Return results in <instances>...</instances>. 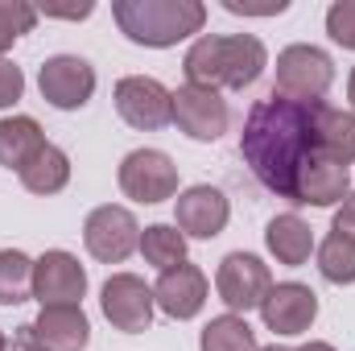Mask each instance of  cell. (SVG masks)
<instances>
[{"mask_svg":"<svg viewBox=\"0 0 355 351\" xmlns=\"http://www.w3.org/2000/svg\"><path fill=\"white\" fill-rule=\"evenodd\" d=\"M112 17L132 46L170 50L190 33H202L207 4L202 0H116Z\"/></svg>","mask_w":355,"mask_h":351,"instance_id":"3957f363","label":"cell"},{"mask_svg":"<svg viewBox=\"0 0 355 351\" xmlns=\"http://www.w3.org/2000/svg\"><path fill=\"white\" fill-rule=\"evenodd\" d=\"M25 95V75L21 67H12L8 58H0V108H12Z\"/></svg>","mask_w":355,"mask_h":351,"instance_id":"83f0119b","label":"cell"},{"mask_svg":"<svg viewBox=\"0 0 355 351\" xmlns=\"http://www.w3.org/2000/svg\"><path fill=\"white\" fill-rule=\"evenodd\" d=\"M297 351H335L331 343H318V339H310V343H302Z\"/></svg>","mask_w":355,"mask_h":351,"instance_id":"d6a6232c","label":"cell"},{"mask_svg":"<svg viewBox=\"0 0 355 351\" xmlns=\"http://www.w3.org/2000/svg\"><path fill=\"white\" fill-rule=\"evenodd\" d=\"M318 273L331 285H355V240L347 236H327L318 244Z\"/></svg>","mask_w":355,"mask_h":351,"instance_id":"d4e9b609","label":"cell"},{"mask_svg":"<svg viewBox=\"0 0 355 351\" xmlns=\"http://www.w3.org/2000/svg\"><path fill=\"white\" fill-rule=\"evenodd\" d=\"M261 351H293V348H281V343H272V348H261Z\"/></svg>","mask_w":355,"mask_h":351,"instance_id":"e575fe53","label":"cell"},{"mask_svg":"<svg viewBox=\"0 0 355 351\" xmlns=\"http://www.w3.org/2000/svg\"><path fill=\"white\" fill-rule=\"evenodd\" d=\"M33 298V261L17 248H0V306H21Z\"/></svg>","mask_w":355,"mask_h":351,"instance_id":"cb8c5ba5","label":"cell"},{"mask_svg":"<svg viewBox=\"0 0 355 351\" xmlns=\"http://www.w3.org/2000/svg\"><path fill=\"white\" fill-rule=\"evenodd\" d=\"M37 25V8L25 0H0V58L4 50H12V42H21L25 33H33Z\"/></svg>","mask_w":355,"mask_h":351,"instance_id":"484cf974","label":"cell"},{"mask_svg":"<svg viewBox=\"0 0 355 351\" xmlns=\"http://www.w3.org/2000/svg\"><path fill=\"white\" fill-rule=\"evenodd\" d=\"M232 219V203L219 186H190L174 198V228L194 240H215Z\"/></svg>","mask_w":355,"mask_h":351,"instance_id":"4fadbf2b","label":"cell"},{"mask_svg":"<svg viewBox=\"0 0 355 351\" xmlns=\"http://www.w3.org/2000/svg\"><path fill=\"white\" fill-rule=\"evenodd\" d=\"M347 99H352V108H355V71H352V79H347Z\"/></svg>","mask_w":355,"mask_h":351,"instance_id":"836d02e7","label":"cell"},{"mask_svg":"<svg viewBox=\"0 0 355 351\" xmlns=\"http://www.w3.org/2000/svg\"><path fill=\"white\" fill-rule=\"evenodd\" d=\"M335 83V62L318 46H285L277 54V83L272 91L285 99H322Z\"/></svg>","mask_w":355,"mask_h":351,"instance_id":"277c9868","label":"cell"},{"mask_svg":"<svg viewBox=\"0 0 355 351\" xmlns=\"http://www.w3.org/2000/svg\"><path fill=\"white\" fill-rule=\"evenodd\" d=\"M116 112L137 132H157L174 124V91L149 75H128L116 83Z\"/></svg>","mask_w":355,"mask_h":351,"instance_id":"ba28073f","label":"cell"},{"mask_svg":"<svg viewBox=\"0 0 355 351\" xmlns=\"http://www.w3.org/2000/svg\"><path fill=\"white\" fill-rule=\"evenodd\" d=\"M83 244L99 264H124L141 248V223H137V215L128 207L103 203L83 223Z\"/></svg>","mask_w":355,"mask_h":351,"instance_id":"5b68a950","label":"cell"},{"mask_svg":"<svg viewBox=\"0 0 355 351\" xmlns=\"http://www.w3.org/2000/svg\"><path fill=\"white\" fill-rule=\"evenodd\" d=\"M174 124L178 132H186L190 141H219L232 124V108L219 91H207V87H178L174 91Z\"/></svg>","mask_w":355,"mask_h":351,"instance_id":"8fae6325","label":"cell"},{"mask_svg":"<svg viewBox=\"0 0 355 351\" xmlns=\"http://www.w3.org/2000/svg\"><path fill=\"white\" fill-rule=\"evenodd\" d=\"M116 182H120L124 198L145 203V207L166 203V198H178V166H174V157L162 153V149H132V153L120 162Z\"/></svg>","mask_w":355,"mask_h":351,"instance_id":"8992f818","label":"cell"},{"mask_svg":"<svg viewBox=\"0 0 355 351\" xmlns=\"http://www.w3.org/2000/svg\"><path fill=\"white\" fill-rule=\"evenodd\" d=\"M21 186L29 190V194H58V190H67V182H71V157L58 149V145H46L25 170H21Z\"/></svg>","mask_w":355,"mask_h":351,"instance_id":"44dd1931","label":"cell"},{"mask_svg":"<svg viewBox=\"0 0 355 351\" xmlns=\"http://www.w3.org/2000/svg\"><path fill=\"white\" fill-rule=\"evenodd\" d=\"M265 248L277 257V264L297 268V264L310 261V252H314V232H310V223H306L302 215H293V211L272 215L268 228H265Z\"/></svg>","mask_w":355,"mask_h":351,"instance_id":"ac0fdd59","label":"cell"},{"mask_svg":"<svg viewBox=\"0 0 355 351\" xmlns=\"http://www.w3.org/2000/svg\"><path fill=\"white\" fill-rule=\"evenodd\" d=\"M314 149H318V157H327V162L352 166L355 162V112H343V108L322 103L318 128H314Z\"/></svg>","mask_w":355,"mask_h":351,"instance_id":"ffe728a7","label":"cell"},{"mask_svg":"<svg viewBox=\"0 0 355 351\" xmlns=\"http://www.w3.org/2000/svg\"><path fill=\"white\" fill-rule=\"evenodd\" d=\"M227 12H240V17H272V12H285L289 0H277V4H244V0H223Z\"/></svg>","mask_w":355,"mask_h":351,"instance_id":"f546056e","label":"cell"},{"mask_svg":"<svg viewBox=\"0 0 355 351\" xmlns=\"http://www.w3.org/2000/svg\"><path fill=\"white\" fill-rule=\"evenodd\" d=\"M198 351H261V348H257V331L248 327L244 314H219L202 327Z\"/></svg>","mask_w":355,"mask_h":351,"instance_id":"7402d4cb","label":"cell"},{"mask_svg":"<svg viewBox=\"0 0 355 351\" xmlns=\"http://www.w3.org/2000/svg\"><path fill=\"white\" fill-rule=\"evenodd\" d=\"M352 194V170L327 157H310L297 174V190L293 203L297 207H335Z\"/></svg>","mask_w":355,"mask_h":351,"instance_id":"2e32d148","label":"cell"},{"mask_svg":"<svg viewBox=\"0 0 355 351\" xmlns=\"http://www.w3.org/2000/svg\"><path fill=\"white\" fill-rule=\"evenodd\" d=\"M29 327L46 351H83L91 343V323L83 306H42V314Z\"/></svg>","mask_w":355,"mask_h":351,"instance_id":"e0dca14e","label":"cell"},{"mask_svg":"<svg viewBox=\"0 0 355 351\" xmlns=\"http://www.w3.org/2000/svg\"><path fill=\"white\" fill-rule=\"evenodd\" d=\"M141 257H145V264H153L157 273L178 268V264H186V236L178 232L174 223H153V228L141 232Z\"/></svg>","mask_w":355,"mask_h":351,"instance_id":"603a6c76","label":"cell"},{"mask_svg":"<svg viewBox=\"0 0 355 351\" xmlns=\"http://www.w3.org/2000/svg\"><path fill=\"white\" fill-rule=\"evenodd\" d=\"M261 318L272 335H306L318 318V293L302 281H281L265 293Z\"/></svg>","mask_w":355,"mask_h":351,"instance_id":"5bb4252c","label":"cell"},{"mask_svg":"<svg viewBox=\"0 0 355 351\" xmlns=\"http://www.w3.org/2000/svg\"><path fill=\"white\" fill-rule=\"evenodd\" d=\"M268 67V50L257 33H202L186 58V83L207 91H244L252 87Z\"/></svg>","mask_w":355,"mask_h":351,"instance_id":"7a4b0ae2","label":"cell"},{"mask_svg":"<svg viewBox=\"0 0 355 351\" xmlns=\"http://www.w3.org/2000/svg\"><path fill=\"white\" fill-rule=\"evenodd\" d=\"M322 103L327 99H285L268 91L265 99L248 108L244 132H240V157L268 194L293 203L302 166L318 157L314 128H318Z\"/></svg>","mask_w":355,"mask_h":351,"instance_id":"6da1fadb","label":"cell"},{"mask_svg":"<svg viewBox=\"0 0 355 351\" xmlns=\"http://www.w3.org/2000/svg\"><path fill=\"white\" fill-rule=\"evenodd\" d=\"M268 289H272L268 264L261 257H252V252H227L219 261V268H215V293H219V302L232 314L261 310Z\"/></svg>","mask_w":355,"mask_h":351,"instance_id":"52a82bcc","label":"cell"},{"mask_svg":"<svg viewBox=\"0 0 355 351\" xmlns=\"http://www.w3.org/2000/svg\"><path fill=\"white\" fill-rule=\"evenodd\" d=\"M153 289L137 277V273H112L107 281H103V289H99V310H103V318L116 327V331H124V335H141V331H149V323H153Z\"/></svg>","mask_w":355,"mask_h":351,"instance_id":"30bf717a","label":"cell"},{"mask_svg":"<svg viewBox=\"0 0 355 351\" xmlns=\"http://www.w3.org/2000/svg\"><path fill=\"white\" fill-rule=\"evenodd\" d=\"M37 91L58 112H79L95 95V67L79 54H54L37 71Z\"/></svg>","mask_w":355,"mask_h":351,"instance_id":"9c48e42d","label":"cell"},{"mask_svg":"<svg viewBox=\"0 0 355 351\" xmlns=\"http://www.w3.org/2000/svg\"><path fill=\"white\" fill-rule=\"evenodd\" d=\"M8 351H46V348L37 343V335H33V327H21V331L12 335V343H8Z\"/></svg>","mask_w":355,"mask_h":351,"instance_id":"1f68e13d","label":"cell"},{"mask_svg":"<svg viewBox=\"0 0 355 351\" xmlns=\"http://www.w3.org/2000/svg\"><path fill=\"white\" fill-rule=\"evenodd\" d=\"M42 12H46V17H67V21H83V17H91V12H95V4H91V0H83V4H46Z\"/></svg>","mask_w":355,"mask_h":351,"instance_id":"4dcf8cb0","label":"cell"},{"mask_svg":"<svg viewBox=\"0 0 355 351\" xmlns=\"http://www.w3.org/2000/svg\"><path fill=\"white\" fill-rule=\"evenodd\" d=\"M327 33L335 46L355 50V0H335L327 8Z\"/></svg>","mask_w":355,"mask_h":351,"instance_id":"4316f807","label":"cell"},{"mask_svg":"<svg viewBox=\"0 0 355 351\" xmlns=\"http://www.w3.org/2000/svg\"><path fill=\"white\" fill-rule=\"evenodd\" d=\"M0 351H8V339H4V331H0Z\"/></svg>","mask_w":355,"mask_h":351,"instance_id":"d590c367","label":"cell"},{"mask_svg":"<svg viewBox=\"0 0 355 351\" xmlns=\"http://www.w3.org/2000/svg\"><path fill=\"white\" fill-rule=\"evenodd\" d=\"M87 293V268L79 257L50 248L33 261V298L42 306H79Z\"/></svg>","mask_w":355,"mask_h":351,"instance_id":"7c38bea8","label":"cell"},{"mask_svg":"<svg viewBox=\"0 0 355 351\" xmlns=\"http://www.w3.org/2000/svg\"><path fill=\"white\" fill-rule=\"evenodd\" d=\"M153 302L162 314H170L178 323L194 318L202 306H207V273L198 264H178V268H166L153 285Z\"/></svg>","mask_w":355,"mask_h":351,"instance_id":"9a60e30c","label":"cell"},{"mask_svg":"<svg viewBox=\"0 0 355 351\" xmlns=\"http://www.w3.org/2000/svg\"><path fill=\"white\" fill-rule=\"evenodd\" d=\"M331 232H335V236H347V240H355V190L347 194V198H343V203H339Z\"/></svg>","mask_w":355,"mask_h":351,"instance_id":"f1b7e54d","label":"cell"},{"mask_svg":"<svg viewBox=\"0 0 355 351\" xmlns=\"http://www.w3.org/2000/svg\"><path fill=\"white\" fill-rule=\"evenodd\" d=\"M46 132L33 116H4L0 120V166L4 170H25L42 149H46Z\"/></svg>","mask_w":355,"mask_h":351,"instance_id":"d6986e66","label":"cell"}]
</instances>
